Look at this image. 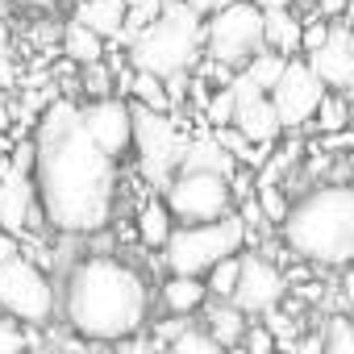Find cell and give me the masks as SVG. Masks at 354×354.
<instances>
[{
	"label": "cell",
	"instance_id": "7402d4cb",
	"mask_svg": "<svg viewBox=\"0 0 354 354\" xmlns=\"http://www.w3.org/2000/svg\"><path fill=\"white\" fill-rule=\"evenodd\" d=\"M63 50H67L71 63L88 67V63L104 59V38H100L96 30H88L84 21H67V26H63Z\"/></svg>",
	"mask_w": 354,
	"mask_h": 354
},
{
	"label": "cell",
	"instance_id": "8fae6325",
	"mask_svg": "<svg viewBox=\"0 0 354 354\" xmlns=\"http://www.w3.org/2000/svg\"><path fill=\"white\" fill-rule=\"evenodd\" d=\"M230 96H234V121L242 138H250L254 146H275L283 125H279V113L271 104V92H263L250 75L234 71L230 75Z\"/></svg>",
	"mask_w": 354,
	"mask_h": 354
},
{
	"label": "cell",
	"instance_id": "4fadbf2b",
	"mask_svg": "<svg viewBox=\"0 0 354 354\" xmlns=\"http://www.w3.org/2000/svg\"><path fill=\"white\" fill-rule=\"evenodd\" d=\"M80 117H84V129L92 133V142L104 150V154H113L117 162L133 150V113H129V100H121V96H92L84 109H80Z\"/></svg>",
	"mask_w": 354,
	"mask_h": 354
},
{
	"label": "cell",
	"instance_id": "60d3db41",
	"mask_svg": "<svg viewBox=\"0 0 354 354\" xmlns=\"http://www.w3.org/2000/svg\"><path fill=\"white\" fill-rule=\"evenodd\" d=\"M5 46H9V26L0 21V55H5Z\"/></svg>",
	"mask_w": 354,
	"mask_h": 354
},
{
	"label": "cell",
	"instance_id": "d6a6232c",
	"mask_svg": "<svg viewBox=\"0 0 354 354\" xmlns=\"http://www.w3.org/2000/svg\"><path fill=\"white\" fill-rule=\"evenodd\" d=\"M238 346H246L254 354H267V350H275V333H271V325H250V329H242Z\"/></svg>",
	"mask_w": 354,
	"mask_h": 354
},
{
	"label": "cell",
	"instance_id": "603a6c76",
	"mask_svg": "<svg viewBox=\"0 0 354 354\" xmlns=\"http://www.w3.org/2000/svg\"><path fill=\"white\" fill-rule=\"evenodd\" d=\"M350 121H354L350 96H346V92H333V88H325V96L317 100L313 125H317L321 133H337V129H350Z\"/></svg>",
	"mask_w": 354,
	"mask_h": 354
},
{
	"label": "cell",
	"instance_id": "5bb4252c",
	"mask_svg": "<svg viewBox=\"0 0 354 354\" xmlns=\"http://www.w3.org/2000/svg\"><path fill=\"white\" fill-rule=\"evenodd\" d=\"M42 225H46V217L34 196V175H30V167L13 162V171L0 180V230L21 238L26 230H42Z\"/></svg>",
	"mask_w": 354,
	"mask_h": 354
},
{
	"label": "cell",
	"instance_id": "e0dca14e",
	"mask_svg": "<svg viewBox=\"0 0 354 354\" xmlns=\"http://www.w3.org/2000/svg\"><path fill=\"white\" fill-rule=\"evenodd\" d=\"M300 30L304 21L288 9H263V46L279 50V55H300Z\"/></svg>",
	"mask_w": 354,
	"mask_h": 354
},
{
	"label": "cell",
	"instance_id": "e575fe53",
	"mask_svg": "<svg viewBox=\"0 0 354 354\" xmlns=\"http://www.w3.org/2000/svg\"><path fill=\"white\" fill-rule=\"evenodd\" d=\"M5 5H17V9H30V13H55L59 0H5Z\"/></svg>",
	"mask_w": 354,
	"mask_h": 354
},
{
	"label": "cell",
	"instance_id": "484cf974",
	"mask_svg": "<svg viewBox=\"0 0 354 354\" xmlns=\"http://www.w3.org/2000/svg\"><path fill=\"white\" fill-rule=\"evenodd\" d=\"M238 267H242V250H238V254H225V259H217V263L205 271V288H209V300H230V296H234V283H238Z\"/></svg>",
	"mask_w": 354,
	"mask_h": 354
},
{
	"label": "cell",
	"instance_id": "ab89813d",
	"mask_svg": "<svg viewBox=\"0 0 354 354\" xmlns=\"http://www.w3.org/2000/svg\"><path fill=\"white\" fill-rule=\"evenodd\" d=\"M9 171H13V154H0V180H5Z\"/></svg>",
	"mask_w": 354,
	"mask_h": 354
},
{
	"label": "cell",
	"instance_id": "74e56055",
	"mask_svg": "<svg viewBox=\"0 0 354 354\" xmlns=\"http://www.w3.org/2000/svg\"><path fill=\"white\" fill-rule=\"evenodd\" d=\"M259 9H288V5H296V0H254Z\"/></svg>",
	"mask_w": 354,
	"mask_h": 354
},
{
	"label": "cell",
	"instance_id": "1f68e13d",
	"mask_svg": "<svg viewBox=\"0 0 354 354\" xmlns=\"http://www.w3.org/2000/svg\"><path fill=\"white\" fill-rule=\"evenodd\" d=\"M325 38H329V21L308 17V21H304V30H300V50H304V55H313V50H321V46H325Z\"/></svg>",
	"mask_w": 354,
	"mask_h": 354
},
{
	"label": "cell",
	"instance_id": "4dcf8cb0",
	"mask_svg": "<svg viewBox=\"0 0 354 354\" xmlns=\"http://www.w3.org/2000/svg\"><path fill=\"white\" fill-rule=\"evenodd\" d=\"M205 117H209L213 125H230V121H234V96H230V84H225L217 96H209V104H205Z\"/></svg>",
	"mask_w": 354,
	"mask_h": 354
},
{
	"label": "cell",
	"instance_id": "b9f144b4",
	"mask_svg": "<svg viewBox=\"0 0 354 354\" xmlns=\"http://www.w3.org/2000/svg\"><path fill=\"white\" fill-rule=\"evenodd\" d=\"M350 167H354V150H350Z\"/></svg>",
	"mask_w": 354,
	"mask_h": 354
},
{
	"label": "cell",
	"instance_id": "2e32d148",
	"mask_svg": "<svg viewBox=\"0 0 354 354\" xmlns=\"http://www.w3.org/2000/svg\"><path fill=\"white\" fill-rule=\"evenodd\" d=\"M209 300V288H205V275H188V271H167V283H162V304L167 313H180V317H192L201 313Z\"/></svg>",
	"mask_w": 354,
	"mask_h": 354
},
{
	"label": "cell",
	"instance_id": "277c9868",
	"mask_svg": "<svg viewBox=\"0 0 354 354\" xmlns=\"http://www.w3.org/2000/svg\"><path fill=\"white\" fill-rule=\"evenodd\" d=\"M205 46V13H196L188 0H162L154 21L129 42V63L138 71L175 75L192 71Z\"/></svg>",
	"mask_w": 354,
	"mask_h": 354
},
{
	"label": "cell",
	"instance_id": "f546056e",
	"mask_svg": "<svg viewBox=\"0 0 354 354\" xmlns=\"http://www.w3.org/2000/svg\"><path fill=\"white\" fill-rule=\"evenodd\" d=\"M26 346H30V333L21 329V321L9 317V313H0V354H17Z\"/></svg>",
	"mask_w": 354,
	"mask_h": 354
},
{
	"label": "cell",
	"instance_id": "44dd1931",
	"mask_svg": "<svg viewBox=\"0 0 354 354\" xmlns=\"http://www.w3.org/2000/svg\"><path fill=\"white\" fill-rule=\"evenodd\" d=\"M75 21H84L88 30H96L104 42L121 34V21H125V0H84Z\"/></svg>",
	"mask_w": 354,
	"mask_h": 354
},
{
	"label": "cell",
	"instance_id": "ba28073f",
	"mask_svg": "<svg viewBox=\"0 0 354 354\" xmlns=\"http://www.w3.org/2000/svg\"><path fill=\"white\" fill-rule=\"evenodd\" d=\"M263 46V9L254 0H230L217 5L205 21V55L230 71H238Z\"/></svg>",
	"mask_w": 354,
	"mask_h": 354
},
{
	"label": "cell",
	"instance_id": "4316f807",
	"mask_svg": "<svg viewBox=\"0 0 354 354\" xmlns=\"http://www.w3.org/2000/svg\"><path fill=\"white\" fill-rule=\"evenodd\" d=\"M167 346H171L175 354H213V350H221V346L213 342V333H209V329H196L192 321H188L180 333H175Z\"/></svg>",
	"mask_w": 354,
	"mask_h": 354
},
{
	"label": "cell",
	"instance_id": "f1b7e54d",
	"mask_svg": "<svg viewBox=\"0 0 354 354\" xmlns=\"http://www.w3.org/2000/svg\"><path fill=\"white\" fill-rule=\"evenodd\" d=\"M321 337H325L329 354H354V321L350 317H329Z\"/></svg>",
	"mask_w": 354,
	"mask_h": 354
},
{
	"label": "cell",
	"instance_id": "d4e9b609",
	"mask_svg": "<svg viewBox=\"0 0 354 354\" xmlns=\"http://www.w3.org/2000/svg\"><path fill=\"white\" fill-rule=\"evenodd\" d=\"M125 84H129V96H133L138 104H150V109L171 113V96H167L162 75H154V71H138V67H133V75H129Z\"/></svg>",
	"mask_w": 354,
	"mask_h": 354
},
{
	"label": "cell",
	"instance_id": "7a4b0ae2",
	"mask_svg": "<svg viewBox=\"0 0 354 354\" xmlns=\"http://www.w3.org/2000/svg\"><path fill=\"white\" fill-rule=\"evenodd\" d=\"M150 313L146 279L117 254H84L63 279V321L92 346L129 342Z\"/></svg>",
	"mask_w": 354,
	"mask_h": 354
},
{
	"label": "cell",
	"instance_id": "d590c367",
	"mask_svg": "<svg viewBox=\"0 0 354 354\" xmlns=\"http://www.w3.org/2000/svg\"><path fill=\"white\" fill-rule=\"evenodd\" d=\"M313 5H317V13H321V17H342L346 0H313Z\"/></svg>",
	"mask_w": 354,
	"mask_h": 354
},
{
	"label": "cell",
	"instance_id": "6da1fadb",
	"mask_svg": "<svg viewBox=\"0 0 354 354\" xmlns=\"http://www.w3.org/2000/svg\"><path fill=\"white\" fill-rule=\"evenodd\" d=\"M34 196L59 238H88L113 221L117 158L104 154L71 100H50L34 125Z\"/></svg>",
	"mask_w": 354,
	"mask_h": 354
},
{
	"label": "cell",
	"instance_id": "836d02e7",
	"mask_svg": "<svg viewBox=\"0 0 354 354\" xmlns=\"http://www.w3.org/2000/svg\"><path fill=\"white\" fill-rule=\"evenodd\" d=\"M88 92H92V96H109V71L100 67V59L88 63Z\"/></svg>",
	"mask_w": 354,
	"mask_h": 354
},
{
	"label": "cell",
	"instance_id": "8d00e7d4",
	"mask_svg": "<svg viewBox=\"0 0 354 354\" xmlns=\"http://www.w3.org/2000/svg\"><path fill=\"white\" fill-rule=\"evenodd\" d=\"M188 5H192V9H196V13H213V9H217V5H221V0H188Z\"/></svg>",
	"mask_w": 354,
	"mask_h": 354
},
{
	"label": "cell",
	"instance_id": "cb8c5ba5",
	"mask_svg": "<svg viewBox=\"0 0 354 354\" xmlns=\"http://www.w3.org/2000/svg\"><path fill=\"white\" fill-rule=\"evenodd\" d=\"M283 63H288V55H279V50H271V46H259V50H254L238 71H242V75H250L263 92H271V88H275V80L283 75Z\"/></svg>",
	"mask_w": 354,
	"mask_h": 354
},
{
	"label": "cell",
	"instance_id": "3957f363",
	"mask_svg": "<svg viewBox=\"0 0 354 354\" xmlns=\"http://www.w3.org/2000/svg\"><path fill=\"white\" fill-rule=\"evenodd\" d=\"M283 246L321 267H350L354 263V184L325 180L308 188L296 205H288V217L279 221Z\"/></svg>",
	"mask_w": 354,
	"mask_h": 354
},
{
	"label": "cell",
	"instance_id": "5b68a950",
	"mask_svg": "<svg viewBox=\"0 0 354 354\" xmlns=\"http://www.w3.org/2000/svg\"><path fill=\"white\" fill-rule=\"evenodd\" d=\"M246 238H250V230L238 213H225L213 221H180L162 246V263H167V271L205 275L217 259L238 254L246 246Z\"/></svg>",
	"mask_w": 354,
	"mask_h": 354
},
{
	"label": "cell",
	"instance_id": "7bdbcfd3",
	"mask_svg": "<svg viewBox=\"0 0 354 354\" xmlns=\"http://www.w3.org/2000/svg\"><path fill=\"white\" fill-rule=\"evenodd\" d=\"M125 5H138V0H125Z\"/></svg>",
	"mask_w": 354,
	"mask_h": 354
},
{
	"label": "cell",
	"instance_id": "7c38bea8",
	"mask_svg": "<svg viewBox=\"0 0 354 354\" xmlns=\"http://www.w3.org/2000/svg\"><path fill=\"white\" fill-rule=\"evenodd\" d=\"M246 317H263L267 308H279L288 300V275L267 259V254H242L238 283L230 296Z\"/></svg>",
	"mask_w": 354,
	"mask_h": 354
},
{
	"label": "cell",
	"instance_id": "83f0119b",
	"mask_svg": "<svg viewBox=\"0 0 354 354\" xmlns=\"http://www.w3.org/2000/svg\"><path fill=\"white\" fill-rule=\"evenodd\" d=\"M259 188V209H263V217L271 221V225H279L283 217H288V196H283V188H279V180H259L254 184Z\"/></svg>",
	"mask_w": 354,
	"mask_h": 354
},
{
	"label": "cell",
	"instance_id": "d6986e66",
	"mask_svg": "<svg viewBox=\"0 0 354 354\" xmlns=\"http://www.w3.org/2000/svg\"><path fill=\"white\" fill-rule=\"evenodd\" d=\"M175 225H180V221L171 217L167 201H146L142 213H138V242H142L146 250H162Z\"/></svg>",
	"mask_w": 354,
	"mask_h": 354
},
{
	"label": "cell",
	"instance_id": "8992f818",
	"mask_svg": "<svg viewBox=\"0 0 354 354\" xmlns=\"http://www.w3.org/2000/svg\"><path fill=\"white\" fill-rule=\"evenodd\" d=\"M129 113H133V150H138V167L142 175L162 192L167 180L184 162V150H188V133L180 121H171V113L162 109H150V104H138L129 100Z\"/></svg>",
	"mask_w": 354,
	"mask_h": 354
},
{
	"label": "cell",
	"instance_id": "30bf717a",
	"mask_svg": "<svg viewBox=\"0 0 354 354\" xmlns=\"http://www.w3.org/2000/svg\"><path fill=\"white\" fill-rule=\"evenodd\" d=\"M321 96H325L321 75H317L304 59L288 55L283 75H279L275 88H271V104H275V113H279V125H283V129H304V125H313V113H317V100H321Z\"/></svg>",
	"mask_w": 354,
	"mask_h": 354
},
{
	"label": "cell",
	"instance_id": "9c48e42d",
	"mask_svg": "<svg viewBox=\"0 0 354 354\" xmlns=\"http://www.w3.org/2000/svg\"><path fill=\"white\" fill-rule=\"evenodd\" d=\"M162 201L171 209L175 221H213L234 213V184L221 171H196V167H180L167 180Z\"/></svg>",
	"mask_w": 354,
	"mask_h": 354
},
{
	"label": "cell",
	"instance_id": "52a82bcc",
	"mask_svg": "<svg viewBox=\"0 0 354 354\" xmlns=\"http://www.w3.org/2000/svg\"><path fill=\"white\" fill-rule=\"evenodd\" d=\"M0 313H9L34 329L50 325L59 313V288H55L50 271L21 254L0 259Z\"/></svg>",
	"mask_w": 354,
	"mask_h": 354
},
{
	"label": "cell",
	"instance_id": "f35d334b",
	"mask_svg": "<svg viewBox=\"0 0 354 354\" xmlns=\"http://www.w3.org/2000/svg\"><path fill=\"white\" fill-rule=\"evenodd\" d=\"M342 21L354 30V0H346V9H342Z\"/></svg>",
	"mask_w": 354,
	"mask_h": 354
},
{
	"label": "cell",
	"instance_id": "9a60e30c",
	"mask_svg": "<svg viewBox=\"0 0 354 354\" xmlns=\"http://www.w3.org/2000/svg\"><path fill=\"white\" fill-rule=\"evenodd\" d=\"M308 67L321 75L325 88L333 92H354V30L346 21H329V38L321 50L308 55Z\"/></svg>",
	"mask_w": 354,
	"mask_h": 354
},
{
	"label": "cell",
	"instance_id": "ac0fdd59",
	"mask_svg": "<svg viewBox=\"0 0 354 354\" xmlns=\"http://www.w3.org/2000/svg\"><path fill=\"white\" fill-rule=\"evenodd\" d=\"M246 325H250V321H246V313H242L234 300H213L209 313H205V329L213 333L217 346H238Z\"/></svg>",
	"mask_w": 354,
	"mask_h": 354
},
{
	"label": "cell",
	"instance_id": "ffe728a7",
	"mask_svg": "<svg viewBox=\"0 0 354 354\" xmlns=\"http://www.w3.org/2000/svg\"><path fill=\"white\" fill-rule=\"evenodd\" d=\"M180 167H196V171H221V175H234V154L213 138V133H201V138H188V150H184V162Z\"/></svg>",
	"mask_w": 354,
	"mask_h": 354
}]
</instances>
